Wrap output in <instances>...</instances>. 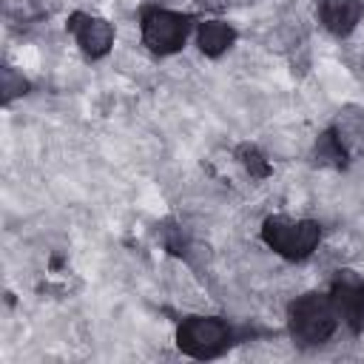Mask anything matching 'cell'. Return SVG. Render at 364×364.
<instances>
[{"label":"cell","mask_w":364,"mask_h":364,"mask_svg":"<svg viewBox=\"0 0 364 364\" xmlns=\"http://www.w3.org/2000/svg\"><path fill=\"white\" fill-rule=\"evenodd\" d=\"M338 324L330 296L307 293L290 304V336L299 344H321L333 336Z\"/></svg>","instance_id":"1"},{"label":"cell","mask_w":364,"mask_h":364,"mask_svg":"<svg viewBox=\"0 0 364 364\" xmlns=\"http://www.w3.org/2000/svg\"><path fill=\"white\" fill-rule=\"evenodd\" d=\"M262 239L284 259H304L316 250V245L321 239V228L310 219L270 216L262 225Z\"/></svg>","instance_id":"2"},{"label":"cell","mask_w":364,"mask_h":364,"mask_svg":"<svg viewBox=\"0 0 364 364\" xmlns=\"http://www.w3.org/2000/svg\"><path fill=\"white\" fill-rule=\"evenodd\" d=\"M230 341V330L225 321L210 318V316H191L179 324L176 333V344L182 353L193 355V358H210L216 353H222Z\"/></svg>","instance_id":"3"},{"label":"cell","mask_w":364,"mask_h":364,"mask_svg":"<svg viewBox=\"0 0 364 364\" xmlns=\"http://www.w3.org/2000/svg\"><path fill=\"white\" fill-rule=\"evenodd\" d=\"M188 34V20L168 9H148L142 14V40L156 54H173L182 48Z\"/></svg>","instance_id":"4"},{"label":"cell","mask_w":364,"mask_h":364,"mask_svg":"<svg viewBox=\"0 0 364 364\" xmlns=\"http://www.w3.org/2000/svg\"><path fill=\"white\" fill-rule=\"evenodd\" d=\"M330 301L336 307V316L353 330H364V284L355 276H338L330 290Z\"/></svg>","instance_id":"5"},{"label":"cell","mask_w":364,"mask_h":364,"mask_svg":"<svg viewBox=\"0 0 364 364\" xmlns=\"http://www.w3.org/2000/svg\"><path fill=\"white\" fill-rule=\"evenodd\" d=\"M68 28L74 31L80 48L88 54V57H102L108 54V48L114 46V28L108 20L102 17H91V14H71L68 20Z\"/></svg>","instance_id":"6"},{"label":"cell","mask_w":364,"mask_h":364,"mask_svg":"<svg viewBox=\"0 0 364 364\" xmlns=\"http://www.w3.org/2000/svg\"><path fill=\"white\" fill-rule=\"evenodd\" d=\"M361 14H364L361 0H321L318 3V17L324 28L333 34H350L355 23L361 20Z\"/></svg>","instance_id":"7"},{"label":"cell","mask_w":364,"mask_h":364,"mask_svg":"<svg viewBox=\"0 0 364 364\" xmlns=\"http://www.w3.org/2000/svg\"><path fill=\"white\" fill-rule=\"evenodd\" d=\"M233 40H236V31L222 20H208L199 28V48L208 57H219L222 51H228L233 46Z\"/></svg>","instance_id":"8"},{"label":"cell","mask_w":364,"mask_h":364,"mask_svg":"<svg viewBox=\"0 0 364 364\" xmlns=\"http://www.w3.org/2000/svg\"><path fill=\"white\" fill-rule=\"evenodd\" d=\"M17 94H26V80L14 68H3V100H14Z\"/></svg>","instance_id":"9"}]
</instances>
